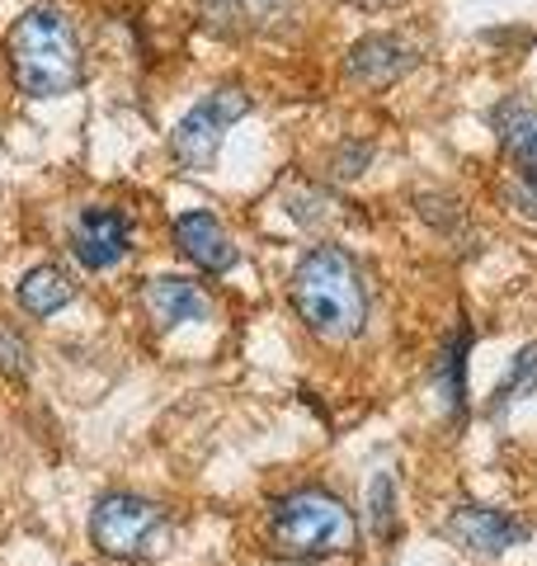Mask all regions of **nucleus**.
<instances>
[{
  "instance_id": "nucleus-3",
  "label": "nucleus",
  "mask_w": 537,
  "mask_h": 566,
  "mask_svg": "<svg viewBox=\"0 0 537 566\" xmlns=\"http://www.w3.org/2000/svg\"><path fill=\"white\" fill-rule=\"evenodd\" d=\"M268 543H274V553L293 562H320V557L354 553L358 524L339 495L320 486H302L278 495L274 510H268Z\"/></svg>"
},
{
  "instance_id": "nucleus-10",
  "label": "nucleus",
  "mask_w": 537,
  "mask_h": 566,
  "mask_svg": "<svg viewBox=\"0 0 537 566\" xmlns=\"http://www.w3.org/2000/svg\"><path fill=\"white\" fill-rule=\"evenodd\" d=\"M175 245H179V255H185L189 264H199L203 274H227V270H236V260H241V251L227 237V227L212 218L208 208L179 212L175 218Z\"/></svg>"
},
{
  "instance_id": "nucleus-7",
  "label": "nucleus",
  "mask_w": 537,
  "mask_h": 566,
  "mask_svg": "<svg viewBox=\"0 0 537 566\" xmlns=\"http://www.w3.org/2000/svg\"><path fill=\"white\" fill-rule=\"evenodd\" d=\"M128 251H133V222L118 208H85L71 222V255L81 260V270L104 274L128 260Z\"/></svg>"
},
{
  "instance_id": "nucleus-18",
  "label": "nucleus",
  "mask_w": 537,
  "mask_h": 566,
  "mask_svg": "<svg viewBox=\"0 0 537 566\" xmlns=\"http://www.w3.org/2000/svg\"><path fill=\"white\" fill-rule=\"evenodd\" d=\"M368 161H372V147H364V142H358V147H345V151H339L335 175H339V180H354V175H364Z\"/></svg>"
},
{
  "instance_id": "nucleus-16",
  "label": "nucleus",
  "mask_w": 537,
  "mask_h": 566,
  "mask_svg": "<svg viewBox=\"0 0 537 566\" xmlns=\"http://www.w3.org/2000/svg\"><path fill=\"white\" fill-rule=\"evenodd\" d=\"M368 528L382 543L397 538V482H391V472H378L368 486Z\"/></svg>"
},
{
  "instance_id": "nucleus-8",
  "label": "nucleus",
  "mask_w": 537,
  "mask_h": 566,
  "mask_svg": "<svg viewBox=\"0 0 537 566\" xmlns=\"http://www.w3.org/2000/svg\"><path fill=\"white\" fill-rule=\"evenodd\" d=\"M410 66H415V48H410L401 33H368V39H358L349 48L345 81L358 85V91H387Z\"/></svg>"
},
{
  "instance_id": "nucleus-19",
  "label": "nucleus",
  "mask_w": 537,
  "mask_h": 566,
  "mask_svg": "<svg viewBox=\"0 0 537 566\" xmlns=\"http://www.w3.org/2000/svg\"><path fill=\"white\" fill-rule=\"evenodd\" d=\"M354 10H368V14H378V10H397V6H406V0H349Z\"/></svg>"
},
{
  "instance_id": "nucleus-5",
  "label": "nucleus",
  "mask_w": 537,
  "mask_h": 566,
  "mask_svg": "<svg viewBox=\"0 0 537 566\" xmlns=\"http://www.w3.org/2000/svg\"><path fill=\"white\" fill-rule=\"evenodd\" d=\"M250 114V95L241 91V85H222V91H212L203 95L193 109L175 123V133H170V156L185 170L193 175H203L218 166V151H222V142L231 133V123H241Z\"/></svg>"
},
{
  "instance_id": "nucleus-15",
  "label": "nucleus",
  "mask_w": 537,
  "mask_h": 566,
  "mask_svg": "<svg viewBox=\"0 0 537 566\" xmlns=\"http://www.w3.org/2000/svg\"><path fill=\"white\" fill-rule=\"evenodd\" d=\"M467 345H472V335L467 331H457V340L443 349V364H439V392H443V406L453 416H462V374H467Z\"/></svg>"
},
{
  "instance_id": "nucleus-2",
  "label": "nucleus",
  "mask_w": 537,
  "mask_h": 566,
  "mask_svg": "<svg viewBox=\"0 0 537 566\" xmlns=\"http://www.w3.org/2000/svg\"><path fill=\"white\" fill-rule=\"evenodd\" d=\"M288 297H293L297 316L307 322V331L330 345L354 340L368 322L364 274H358L354 255L339 251V245H312V251L297 260Z\"/></svg>"
},
{
  "instance_id": "nucleus-14",
  "label": "nucleus",
  "mask_w": 537,
  "mask_h": 566,
  "mask_svg": "<svg viewBox=\"0 0 537 566\" xmlns=\"http://www.w3.org/2000/svg\"><path fill=\"white\" fill-rule=\"evenodd\" d=\"M524 397H537V345H524L509 359V368H505V378H499V387H495V401H491V411L499 416L505 406H514V401H524Z\"/></svg>"
},
{
  "instance_id": "nucleus-11",
  "label": "nucleus",
  "mask_w": 537,
  "mask_h": 566,
  "mask_svg": "<svg viewBox=\"0 0 537 566\" xmlns=\"http://www.w3.org/2000/svg\"><path fill=\"white\" fill-rule=\"evenodd\" d=\"M141 307L160 331H175V326H193V322H212V297L199 289L193 279H179V274H156L147 279L141 289Z\"/></svg>"
},
{
  "instance_id": "nucleus-4",
  "label": "nucleus",
  "mask_w": 537,
  "mask_h": 566,
  "mask_svg": "<svg viewBox=\"0 0 537 566\" xmlns=\"http://www.w3.org/2000/svg\"><path fill=\"white\" fill-rule=\"evenodd\" d=\"M90 543L114 562H147L170 547V520L156 501L133 491H109L90 510Z\"/></svg>"
},
{
  "instance_id": "nucleus-6",
  "label": "nucleus",
  "mask_w": 537,
  "mask_h": 566,
  "mask_svg": "<svg viewBox=\"0 0 537 566\" xmlns=\"http://www.w3.org/2000/svg\"><path fill=\"white\" fill-rule=\"evenodd\" d=\"M495 137H499V151L509 161V175L518 180V208L537 218V104H528L524 95H509L495 104Z\"/></svg>"
},
{
  "instance_id": "nucleus-12",
  "label": "nucleus",
  "mask_w": 537,
  "mask_h": 566,
  "mask_svg": "<svg viewBox=\"0 0 537 566\" xmlns=\"http://www.w3.org/2000/svg\"><path fill=\"white\" fill-rule=\"evenodd\" d=\"M288 10V0H199V14L212 33L222 39H250L278 20Z\"/></svg>"
},
{
  "instance_id": "nucleus-1",
  "label": "nucleus",
  "mask_w": 537,
  "mask_h": 566,
  "mask_svg": "<svg viewBox=\"0 0 537 566\" xmlns=\"http://www.w3.org/2000/svg\"><path fill=\"white\" fill-rule=\"evenodd\" d=\"M10 76L29 99H62L85 85V52L76 24L57 6H33L6 33Z\"/></svg>"
},
{
  "instance_id": "nucleus-9",
  "label": "nucleus",
  "mask_w": 537,
  "mask_h": 566,
  "mask_svg": "<svg viewBox=\"0 0 537 566\" xmlns=\"http://www.w3.org/2000/svg\"><path fill=\"white\" fill-rule=\"evenodd\" d=\"M443 534L453 538L457 547H467L472 557H505L509 547H518L528 538V528L509 520V515H499V510H481V505H462L448 515L443 524Z\"/></svg>"
},
{
  "instance_id": "nucleus-17",
  "label": "nucleus",
  "mask_w": 537,
  "mask_h": 566,
  "mask_svg": "<svg viewBox=\"0 0 537 566\" xmlns=\"http://www.w3.org/2000/svg\"><path fill=\"white\" fill-rule=\"evenodd\" d=\"M0 368L14 374V378L29 374V349H24L20 335H10V331H0Z\"/></svg>"
},
{
  "instance_id": "nucleus-13",
  "label": "nucleus",
  "mask_w": 537,
  "mask_h": 566,
  "mask_svg": "<svg viewBox=\"0 0 537 566\" xmlns=\"http://www.w3.org/2000/svg\"><path fill=\"white\" fill-rule=\"evenodd\" d=\"M71 297H76V283H71L57 264H33V270L20 279V307L29 316H52L71 307Z\"/></svg>"
}]
</instances>
